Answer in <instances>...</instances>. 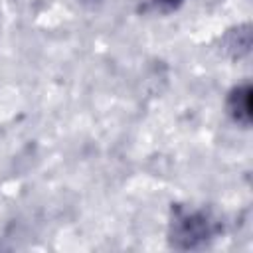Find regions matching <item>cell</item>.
Wrapping results in <instances>:
<instances>
[{
    "label": "cell",
    "mask_w": 253,
    "mask_h": 253,
    "mask_svg": "<svg viewBox=\"0 0 253 253\" xmlns=\"http://www.w3.org/2000/svg\"><path fill=\"white\" fill-rule=\"evenodd\" d=\"M180 221H182V225L178 229L180 239H190V243H194L196 239H202L204 235H208V223H204V217L186 215Z\"/></svg>",
    "instance_id": "2"
},
{
    "label": "cell",
    "mask_w": 253,
    "mask_h": 253,
    "mask_svg": "<svg viewBox=\"0 0 253 253\" xmlns=\"http://www.w3.org/2000/svg\"><path fill=\"white\" fill-rule=\"evenodd\" d=\"M227 111L229 115L233 117L235 123L239 125H249V85H241V87H235L231 93H229V99H227Z\"/></svg>",
    "instance_id": "1"
},
{
    "label": "cell",
    "mask_w": 253,
    "mask_h": 253,
    "mask_svg": "<svg viewBox=\"0 0 253 253\" xmlns=\"http://www.w3.org/2000/svg\"><path fill=\"white\" fill-rule=\"evenodd\" d=\"M160 6H164V8H176L182 0H156Z\"/></svg>",
    "instance_id": "3"
}]
</instances>
